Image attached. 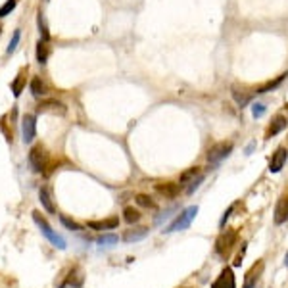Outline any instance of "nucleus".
Here are the masks:
<instances>
[{"instance_id":"nucleus-31","label":"nucleus","mask_w":288,"mask_h":288,"mask_svg":"<svg viewBox=\"0 0 288 288\" xmlns=\"http://www.w3.org/2000/svg\"><path fill=\"white\" fill-rule=\"evenodd\" d=\"M246 242H242V248L238 250V253H236V257H234V261H233V265L234 267H240L242 265V259H244V255H246Z\"/></svg>"},{"instance_id":"nucleus-22","label":"nucleus","mask_w":288,"mask_h":288,"mask_svg":"<svg viewBox=\"0 0 288 288\" xmlns=\"http://www.w3.org/2000/svg\"><path fill=\"white\" fill-rule=\"evenodd\" d=\"M46 60H48V48H46V42H44V40H38V44H36V62H38L40 66H44Z\"/></svg>"},{"instance_id":"nucleus-30","label":"nucleus","mask_w":288,"mask_h":288,"mask_svg":"<svg viewBox=\"0 0 288 288\" xmlns=\"http://www.w3.org/2000/svg\"><path fill=\"white\" fill-rule=\"evenodd\" d=\"M19 38H21V31H19V29H16V31H14V36H12V40H10V44H8V54H12V52L18 48Z\"/></svg>"},{"instance_id":"nucleus-18","label":"nucleus","mask_w":288,"mask_h":288,"mask_svg":"<svg viewBox=\"0 0 288 288\" xmlns=\"http://www.w3.org/2000/svg\"><path fill=\"white\" fill-rule=\"evenodd\" d=\"M202 175L200 173V167H188L184 173H180V177H179V182L180 184H190L192 180H196Z\"/></svg>"},{"instance_id":"nucleus-12","label":"nucleus","mask_w":288,"mask_h":288,"mask_svg":"<svg viewBox=\"0 0 288 288\" xmlns=\"http://www.w3.org/2000/svg\"><path fill=\"white\" fill-rule=\"evenodd\" d=\"M285 127H287V117H285V115H275V117L271 119L267 131H265V139L269 141V139H273V137H277Z\"/></svg>"},{"instance_id":"nucleus-35","label":"nucleus","mask_w":288,"mask_h":288,"mask_svg":"<svg viewBox=\"0 0 288 288\" xmlns=\"http://www.w3.org/2000/svg\"><path fill=\"white\" fill-rule=\"evenodd\" d=\"M0 33H2V27H0Z\"/></svg>"},{"instance_id":"nucleus-4","label":"nucleus","mask_w":288,"mask_h":288,"mask_svg":"<svg viewBox=\"0 0 288 288\" xmlns=\"http://www.w3.org/2000/svg\"><path fill=\"white\" fill-rule=\"evenodd\" d=\"M233 152V143L229 141H223V143H217L214 144L210 150H208V162L210 163H219L221 160H225L229 154Z\"/></svg>"},{"instance_id":"nucleus-21","label":"nucleus","mask_w":288,"mask_h":288,"mask_svg":"<svg viewBox=\"0 0 288 288\" xmlns=\"http://www.w3.org/2000/svg\"><path fill=\"white\" fill-rule=\"evenodd\" d=\"M252 94L253 92H244V90H240L238 87H233V96L238 106H246V104L250 102V96H252Z\"/></svg>"},{"instance_id":"nucleus-7","label":"nucleus","mask_w":288,"mask_h":288,"mask_svg":"<svg viewBox=\"0 0 288 288\" xmlns=\"http://www.w3.org/2000/svg\"><path fill=\"white\" fill-rule=\"evenodd\" d=\"M263 269H265L263 259H257L252 267L246 271V277H244V287L242 288H255L257 287V281H259V277L263 275Z\"/></svg>"},{"instance_id":"nucleus-29","label":"nucleus","mask_w":288,"mask_h":288,"mask_svg":"<svg viewBox=\"0 0 288 288\" xmlns=\"http://www.w3.org/2000/svg\"><path fill=\"white\" fill-rule=\"evenodd\" d=\"M60 221L70 229V231H83V225H79L77 221H73V219H70V217H66V216H62L60 217Z\"/></svg>"},{"instance_id":"nucleus-8","label":"nucleus","mask_w":288,"mask_h":288,"mask_svg":"<svg viewBox=\"0 0 288 288\" xmlns=\"http://www.w3.org/2000/svg\"><path fill=\"white\" fill-rule=\"evenodd\" d=\"M275 225H283L288 221V190H285L281 194V198L277 200V206H275Z\"/></svg>"},{"instance_id":"nucleus-20","label":"nucleus","mask_w":288,"mask_h":288,"mask_svg":"<svg viewBox=\"0 0 288 288\" xmlns=\"http://www.w3.org/2000/svg\"><path fill=\"white\" fill-rule=\"evenodd\" d=\"M66 285H70V287H73V288H79L83 285V273H81L79 267H73L72 273H70V277H68V281H66ZM66 285H64V287H66Z\"/></svg>"},{"instance_id":"nucleus-9","label":"nucleus","mask_w":288,"mask_h":288,"mask_svg":"<svg viewBox=\"0 0 288 288\" xmlns=\"http://www.w3.org/2000/svg\"><path fill=\"white\" fill-rule=\"evenodd\" d=\"M287 160H288V150L285 146H279V148L273 152V156H271V160H269V171L271 173H279V171L285 167Z\"/></svg>"},{"instance_id":"nucleus-32","label":"nucleus","mask_w":288,"mask_h":288,"mask_svg":"<svg viewBox=\"0 0 288 288\" xmlns=\"http://www.w3.org/2000/svg\"><path fill=\"white\" fill-rule=\"evenodd\" d=\"M265 113V106L263 104H253V108H252V115L257 119V117H261Z\"/></svg>"},{"instance_id":"nucleus-13","label":"nucleus","mask_w":288,"mask_h":288,"mask_svg":"<svg viewBox=\"0 0 288 288\" xmlns=\"http://www.w3.org/2000/svg\"><path fill=\"white\" fill-rule=\"evenodd\" d=\"M87 225H89V229H94V231H108V229L119 227V217H109L104 221H89Z\"/></svg>"},{"instance_id":"nucleus-1","label":"nucleus","mask_w":288,"mask_h":288,"mask_svg":"<svg viewBox=\"0 0 288 288\" xmlns=\"http://www.w3.org/2000/svg\"><path fill=\"white\" fill-rule=\"evenodd\" d=\"M31 216H33V221H35L36 225H38L40 233L44 234V238H46V240H48V242H50L54 248H58V250H66V240H64V236H60V234L56 233L54 229L48 225V221L40 216L38 212H33Z\"/></svg>"},{"instance_id":"nucleus-19","label":"nucleus","mask_w":288,"mask_h":288,"mask_svg":"<svg viewBox=\"0 0 288 288\" xmlns=\"http://www.w3.org/2000/svg\"><path fill=\"white\" fill-rule=\"evenodd\" d=\"M66 111V106L62 104V102H58V100H42L40 104H38V111Z\"/></svg>"},{"instance_id":"nucleus-15","label":"nucleus","mask_w":288,"mask_h":288,"mask_svg":"<svg viewBox=\"0 0 288 288\" xmlns=\"http://www.w3.org/2000/svg\"><path fill=\"white\" fill-rule=\"evenodd\" d=\"M146 234H148V229H146V227L129 229V231H125V233H123V240H125V242H139V240L146 238Z\"/></svg>"},{"instance_id":"nucleus-2","label":"nucleus","mask_w":288,"mask_h":288,"mask_svg":"<svg viewBox=\"0 0 288 288\" xmlns=\"http://www.w3.org/2000/svg\"><path fill=\"white\" fill-rule=\"evenodd\" d=\"M236 242H238V231L231 229V231L221 233L216 240V253L219 257L227 259L231 255V252H233V248L236 246Z\"/></svg>"},{"instance_id":"nucleus-26","label":"nucleus","mask_w":288,"mask_h":288,"mask_svg":"<svg viewBox=\"0 0 288 288\" xmlns=\"http://www.w3.org/2000/svg\"><path fill=\"white\" fill-rule=\"evenodd\" d=\"M16 4H18V0H6V2L0 6V19L6 18L8 14H12L14 8H16Z\"/></svg>"},{"instance_id":"nucleus-23","label":"nucleus","mask_w":288,"mask_h":288,"mask_svg":"<svg viewBox=\"0 0 288 288\" xmlns=\"http://www.w3.org/2000/svg\"><path fill=\"white\" fill-rule=\"evenodd\" d=\"M123 217H125V221L127 223H139L141 221V212L139 210H135L133 206H127L125 210H123Z\"/></svg>"},{"instance_id":"nucleus-34","label":"nucleus","mask_w":288,"mask_h":288,"mask_svg":"<svg viewBox=\"0 0 288 288\" xmlns=\"http://www.w3.org/2000/svg\"><path fill=\"white\" fill-rule=\"evenodd\" d=\"M285 265L288 267V253H287V257H285Z\"/></svg>"},{"instance_id":"nucleus-25","label":"nucleus","mask_w":288,"mask_h":288,"mask_svg":"<svg viewBox=\"0 0 288 288\" xmlns=\"http://www.w3.org/2000/svg\"><path fill=\"white\" fill-rule=\"evenodd\" d=\"M36 23H38V33H40V40H44V42H48L50 40V33H48V27H46V21L42 18V14H38V18H36Z\"/></svg>"},{"instance_id":"nucleus-6","label":"nucleus","mask_w":288,"mask_h":288,"mask_svg":"<svg viewBox=\"0 0 288 288\" xmlns=\"http://www.w3.org/2000/svg\"><path fill=\"white\" fill-rule=\"evenodd\" d=\"M21 133H23V143L29 144L36 137V117L31 113H25L21 117Z\"/></svg>"},{"instance_id":"nucleus-24","label":"nucleus","mask_w":288,"mask_h":288,"mask_svg":"<svg viewBox=\"0 0 288 288\" xmlns=\"http://www.w3.org/2000/svg\"><path fill=\"white\" fill-rule=\"evenodd\" d=\"M96 242L100 244V246H113V244H117L119 242V236L113 233L109 234H100L98 238H96Z\"/></svg>"},{"instance_id":"nucleus-3","label":"nucleus","mask_w":288,"mask_h":288,"mask_svg":"<svg viewBox=\"0 0 288 288\" xmlns=\"http://www.w3.org/2000/svg\"><path fill=\"white\" fill-rule=\"evenodd\" d=\"M196 216H198V206H190V208L182 210L180 216L165 229V233H175V231H184V229H188L190 223H192V219Z\"/></svg>"},{"instance_id":"nucleus-5","label":"nucleus","mask_w":288,"mask_h":288,"mask_svg":"<svg viewBox=\"0 0 288 288\" xmlns=\"http://www.w3.org/2000/svg\"><path fill=\"white\" fill-rule=\"evenodd\" d=\"M29 163H31V167L35 169L36 173H42L44 169H46V165H48V156H46V150L40 146V144H36L31 148V152H29Z\"/></svg>"},{"instance_id":"nucleus-11","label":"nucleus","mask_w":288,"mask_h":288,"mask_svg":"<svg viewBox=\"0 0 288 288\" xmlns=\"http://www.w3.org/2000/svg\"><path fill=\"white\" fill-rule=\"evenodd\" d=\"M156 192H158L160 196H163V198L173 200L179 196L180 188H179V184L167 180V182H158V184H156Z\"/></svg>"},{"instance_id":"nucleus-27","label":"nucleus","mask_w":288,"mask_h":288,"mask_svg":"<svg viewBox=\"0 0 288 288\" xmlns=\"http://www.w3.org/2000/svg\"><path fill=\"white\" fill-rule=\"evenodd\" d=\"M23 87H25V77H23V75H18V77H16V81L12 83V92H14V96H16V98L21 94Z\"/></svg>"},{"instance_id":"nucleus-16","label":"nucleus","mask_w":288,"mask_h":288,"mask_svg":"<svg viewBox=\"0 0 288 288\" xmlns=\"http://www.w3.org/2000/svg\"><path fill=\"white\" fill-rule=\"evenodd\" d=\"M285 77H287V73H283V75H281V77H277L275 81H267V83H263V85L255 87V89H253V94H265V92H269V90L277 89V87L285 81Z\"/></svg>"},{"instance_id":"nucleus-33","label":"nucleus","mask_w":288,"mask_h":288,"mask_svg":"<svg viewBox=\"0 0 288 288\" xmlns=\"http://www.w3.org/2000/svg\"><path fill=\"white\" fill-rule=\"evenodd\" d=\"M233 210H234V206H231V208H229V210L225 212V216H223V219H221V223H219L221 227H225V223H227V219H229V216L233 214Z\"/></svg>"},{"instance_id":"nucleus-28","label":"nucleus","mask_w":288,"mask_h":288,"mask_svg":"<svg viewBox=\"0 0 288 288\" xmlns=\"http://www.w3.org/2000/svg\"><path fill=\"white\" fill-rule=\"evenodd\" d=\"M137 204L143 206V208H156V202L150 198L148 194H137Z\"/></svg>"},{"instance_id":"nucleus-17","label":"nucleus","mask_w":288,"mask_h":288,"mask_svg":"<svg viewBox=\"0 0 288 288\" xmlns=\"http://www.w3.org/2000/svg\"><path fill=\"white\" fill-rule=\"evenodd\" d=\"M29 87H31V94H33L35 98L44 96V94H46V90H48V89H46V85L42 83V79H40V77H33Z\"/></svg>"},{"instance_id":"nucleus-10","label":"nucleus","mask_w":288,"mask_h":288,"mask_svg":"<svg viewBox=\"0 0 288 288\" xmlns=\"http://www.w3.org/2000/svg\"><path fill=\"white\" fill-rule=\"evenodd\" d=\"M212 288H236V281H234V273L231 267H223L219 277L214 281Z\"/></svg>"},{"instance_id":"nucleus-14","label":"nucleus","mask_w":288,"mask_h":288,"mask_svg":"<svg viewBox=\"0 0 288 288\" xmlns=\"http://www.w3.org/2000/svg\"><path fill=\"white\" fill-rule=\"evenodd\" d=\"M38 200H40L42 208H44L48 214H56V206H54V202H52L50 188H48V186H40V190H38Z\"/></svg>"}]
</instances>
